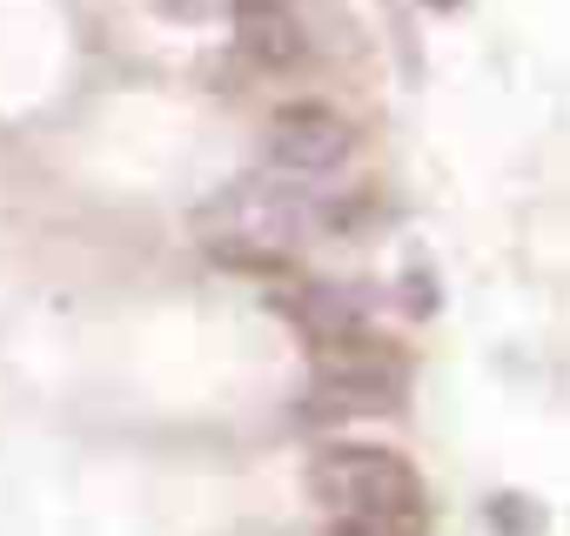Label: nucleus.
<instances>
[{
  "label": "nucleus",
  "instance_id": "nucleus-1",
  "mask_svg": "<svg viewBox=\"0 0 570 536\" xmlns=\"http://www.w3.org/2000/svg\"><path fill=\"white\" fill-rule=\"evenodd\" d=\"M195 221H202V235L215 241L222 261H235V268H282V261H289V248L316 221H343V208L316 201L296 175H282V181L248 175V181H228Z\"/></svg>",
  "mask_w": 570,
  "mask_h": 536
},
{
  "label": "nucleus",
  "instance_id": "nucleus-2",
  "mask_svg": "<svg viewBox=\"0 0 570 536\" xmlns=\"http://www.w3.org/2000/svg\"><path fill=\"white\" fill-rule=\"evenodd\" d=\"M309 489L330 516H383V509H423V476L410 456L383 443H330L309 463Z\"/></svg>",
  "mask_w": 570,
  "mask_h": 536
},
{
  "label": "nucleus",
  "instance_id": "nucleus-3",
  "mask_svg": "<svg viewBox=\"0 0 570 536\" xmlns=\"http://www.w3.org/2000/svg\"><path fill=\"white\" fill-rule=\"evenodd\" d=\"M350 148H356V128L330 101H289V108H275V121H268V161L282 175H296V181H316V175L343 168Z\"/></svg>",
  "mask_w": 570,
  "mask_h": 536
},
{
  "label": "nucleus",
  "instance_id": "nucleus-4",
  "mask_svg": "<svg viewBox=\"0 0 570 536\" xmlns=\"http://www.w3.org/2000/svg\"><path fill=\"white\" fill-rule=\"evenodd\" d=\"M235 48L262 75H289L309 61V34H303L289 0H235Z\"/></svg>",
  "mask_w": 570,
  "mask_h": 536
},
{
  "label": "nucleus",
  "instance_id": "nucleus-5",
  "mask_svg": "<svg viewBox=\"0 0 570 536\" xmlns=\"http://www.w3.org/2000/svg\"><path fill=\"white\" fill-rule=\"evenodd\" d=\"M282 309H289V322L309 336V343H323V336H343V329H356L363 322V309L343 296V289H330V282H303L289 302H282Z\"/></svg>",
  "mask_w": 570,
  "mask_h": 536
},
{
  "label": "nucleus",
  "instance_id": "nucleus-6",
  "mask_svg": "<svg viewBox=\"0 0 570 536\" xmlns=\"http://www.w3.org/2000/svg\"><path fill=\"white\" fill-rule=\"evenodd\" d=\"M396 403H403V389H383V383L316 376V389H309V416H390Z\"/></svg>",
  "mask_w": 570,
  "mask_h": 536
},
{
  "label": "nucleus",
  "instance_id": "nucleus-7",
  "mask_svg": "<svg viewBox=\"0 0 570 536\" xmlns=\"http://www.w3.org/2000/svg\"><path fill=\"white\" fill-rule=\"evenodd\" d=\"M330 536H430L423 509H383V516H330Z\"/></svg>",
  "mask_w": 570,
  "mask_h": 536
},
{
  "label": "nucleus",
  "instance_id": "nucleus-8",
  "mask_svg": "<svg viewBox=\"0 0 570 536\" xmlns=\"http://www.w3.org/2000/svg\"><path fill=\"white\" fill-rule=\"evenodd\" d=\"M537 523H543V516H537L530 503H517V509H510V503H497V529H537Z\"/></svg>",
  "mask_w": 570,
  "mask_h": 536
},
{
  "label": "nucleus",
  "instance_id": "nucleus-9",
  "mask_svg": "<svg viewBox=\"0 0 570 536\" xmlns=\"http://www.w3.org/2000/svg\"><path fill=\"white\" fill-rule=\"evenodd\" d=\"M430 8H456V0H430Z\"/></svg>",
  "mask_w": 570,
  "mask_h": 536
}]
</instances>
